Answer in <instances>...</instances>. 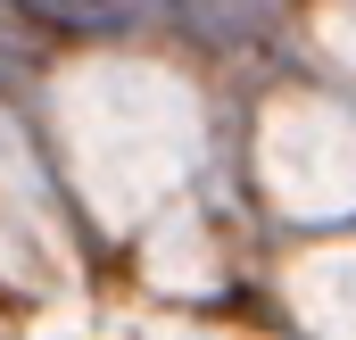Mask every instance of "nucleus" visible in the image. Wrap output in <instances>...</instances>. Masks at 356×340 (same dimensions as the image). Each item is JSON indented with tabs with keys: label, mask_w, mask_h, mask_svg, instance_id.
<instances>
[{
	"label": "nucleus",
	"mask_w": 356,
	"mask_h": 340,
	"mask_svg": "<svg viewBox=\"0 0 356 340\" xmlns=\"http://www.w3.org/2000/svg\"><path fill=\"white\" fill-rule=\"evenodd\" d=\"M58 125H67V158L83 183L91 216L133 224L141 208H158L182 183V167L199 158V108L175 75L158 67H83L58 91Z\"/></svg>",
	"instance_id": "f257e3e1"
},
{
	"label": "nucleus",
	"mask_w": 356,
	"mask_h": 340,
	"mask_svg": "<svg viewBox=\"0 0 356 340\" xmlns=\"http://www.w3.org/2000/svg\"><path fill=\"white\" fill-rule=\"evenodd\" d=\"M266 183L298 216L356 208V116L332 100H282L266 116Z\"/></svg>",
	"instance_id": "f03ea898"
},
{
	"label": "nucleus",
	"mask_w": 356,
	"mask_h": 340,
	"mask_svg": "<svg viewBox=\"0 0 356 340\" xmlns=\"http://www.w3.org/2000/svg\"><path fill=\"white\" fill-rule=\"evenodd\" d=\"M67 265V233L50 216V191L25 158V141L0 125V274H58Z\"/></svg>",
	"instance_id": "7ed1b4c3"
},
{
	"label": "nucleus",
	"mask_w": 356,
	"mask_h": 340,
	"mask_svg": "<svg viewBox=\"0 0 356 340\" xmlns=\"http://www.w3.org/2000/svg\"><path fill=\"white\" fill-rule=\"evenodd\" d=\"M290 307H298V324L323 340H356V249H323L298 265V282H290Z\"/></svg>",
	"instance_id": "20e7f679"
}]
</instances>
